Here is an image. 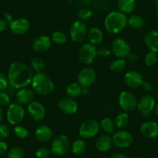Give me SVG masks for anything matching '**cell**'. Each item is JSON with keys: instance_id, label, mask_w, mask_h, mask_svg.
Instances as JSON below:
<instances>
[{"instance_id": "cell-1", "label": "cell", "mask_w": 158, "mask_h": 158, "mask_svg": "<svg viewBox=\"0 0 158 158\" xmlns=\"http://www.w3.org/2000/svg\"><path fill=\"white\" fill-rule=\"evenodd\" d=\"M7 76L10 87L19 90L31 84L33 74L30 67L22 62L16 61L10 64Z\"/></svg>"}, {"instance_id": "cell-2", "label": "cell", "mask_w": 158, "mask_h": 158, "mask_svg": "<svg viewBox=\"0 0 158 158\" xmlns=\"http://www.w3.org/2000/svg\"><path fill=\"white\" fill-rule=\"evenodd\" d=\"M128 26V17L120 11L110 12L104 19V27L110 34H118Z\"/></svg>"}, {"instance_id": "cell-3", "label": "cell", "mask_w": 158, "mask_h": 158, "mask_svg": "<svg viewBox=\"0 0 158 158\" xmlns=\"http://www.w3.org/2000/svg\"><path fill=\"white\" fill-rule=\"evenodd\" d=\"M31 85L36 93L41 95H48L55 90V84L52 79L44 72L33 74Z\"/></svg>"}, {"instance_id": "cell-4", "label": "cell", "mask_w": 158, "mask_h": 158, "mask_svg": "<svg viewBox=\"0 0 158 158\" xmlns=\"http://www.w3.org/2000/svg\"><path fill=\"white\" fill-rule=\"evenodd\" d=\"M100 129L101 128H100L99 123H98V121L89 118L81 123L79 127L78 133L81 139L85 140L95 137L99 132Z\"/></svg>"}, {"instance_id": "cell-5", "label": "cell", "mask_w": 158, "mask_h": 158, "mask_svg": "<svg viewBox=\"0 0 158 158\" xmlns=\"http://www.w3.org/2000/svg\"><path fill=\"white\" fill-rule=\"evenodd\" d=\"M70 139L66 135L60 134L56 136L51 144V151L57 156L66 154L70 149Z\"/></svg>"}, {"instance_id": "cell-6", "label": "cell", "mask_w": 158, "mask_h": 158, "mask_svg": "<svg viewBox=\"0 0 158 158\" xmlns=\"http://www.w3.org/2000/svg\"><path fill=\"white\" fill-rule=\"evenodd\" d=\"M138 100L136 95L128 91H123L118 94V106L124 112H131L137 107Z\"/></svg>"}, {"instance_id": "cell-7", "label": "cell", "mask_w": 158, "mask_h": 158, "mask_svg": "<svg viewBox=\"0 0 158 158\" xmlns=\"http://www.w3.org/2000/svg\"><path fill=\"white\" fill-rule=\"evenodd\" d=\"M25 116V109L23 106L17 102L11 103L8 106L6 110L7 121L11 125H18L22 122Z\"/></svg>"}, {"instance_id": "cell-8", "label": "cell", "mask_w": 158, "mask_h": 158, "mask_svg": "<svg viewBox=\"0 0 158 158\" xmlns=\"http://www.w3.org/2000/svg\"><path fill=\"white\" fill-rule=\"evenodd\" d=\"M87 26L84 22L76 20L71 23L70 27V37L73 42L76 44L83 42L87 36Z\"/></svg>"}, {"instance_id": "cell-9", "label": "cell", "mask_w": 158, "mask_h": 158, "mask_svg": "<svg viewBox=\"0 0 158 158\" xmlns=\"http://www.w3.org/2000/svg\"><path fill=\"white\" fill-rule=\"evenodd\" d=\"M97 56L98 54H97L96 46L90 43H86L83 44L81 49L79 50V60L85 65H89L93 63Z\"/></svg>"}, {"instance_id": "cell-10", "label": "cell", "mask_w": 158, "mask_h": 158, "mask_svg": "<svg viewBox=\"0 0 158 158\" xmlns=\"http://www.w3.org/2000/svg\"><path fill=\"white\" fill-rule=\"evenodd\" d=\"M112 51L118 58L126 59L131 52L130 45L127 40L118 37L113 40L111 47Z\"/></svg>"}, {"instance_id": "cell-11", "label": "cell", "mask_w": 158, "mask_h": 158, "mask_svg": "<svg viewBox=\"0 0 158 158\" xmlns=\"http://www.w3.org/2000/svg\"><path fill=\"white\" fill-rule=\"evenodd\" d=\"M112 143L118 148H127L133 141V136L130 132L126 130H119L112 135Z\"/></svg>"}, {"instance_id": "cell-12", "label": "cell", "mask_w": 158, "mask_h": 158, "mask_svg": "<svg viewBox=\"0 0 158 158\" xmlns=\"http://www.w3.org/2000/svg\"><path fill=\"white\" fill-rule=\"evenodd\" d=\"M97 74L92 68H85L77 74V82L83 88H90L95 82Z\"/></svg>"}, {"instance_id": "cell-13", "label": "cell", "mask_w": 158, "mask_h": 158, "mask_svg": "<svg viewBox=\"0 0 158 158\" xmlns=\"http://www.w3.org/2000/svg\"><path fill=\"white\" fill-rule=\"evenodd\" d=\"M9 28L12 33L20 36V35L25 34L29 31L30 28V22L26 18H16L10 23Z\"/></svg>"}, {"instance_id": "cell-14", "label": "cell", "mask_w": 158, "mask_h": 158, "mask_svg": "<svg viewBox=\"0 0 158 158\" xmlns=\"http://www.w3.org/2000/svg\"><path fill=\"white\" fill-rule=\"evenodd\" d=\"M27 112L33 120L40 122L46 116V109L42 103L33 101L27 105Z\"/></svg>"}, {"instance_id": "cell-15", "label": "cell", "mask_w": 158, "mask_h": 158, "mask_svg": "<svg viewBox=\"0 0 158 158\" xmlns=\"http://www.w3.org/2000/svg\"><path fill=\"white\" fill-rule=\"evenodd\" d=\"M156 102L154 98L150 95H145L138 100L136 109L143 115L149 116L150 114L154 110Z\"/></svg>"}, {"instance_id": "cell-16", "label": "cell", "mask_w": 158, "mask_h": 158, "mask_svg": "<svg viewBox=\"0 0 158 158\" xmlns=\"http://www.w3.org/2000/svg\"><path fill=\"white\" fill-rule=\"evenodd\" d=\"M124 82L131 89H137L142 86L143 78L141 73L135 70H130L127 71L124 75Z\"/></svg>"}, {"instance_id": "cell-17", "label": "cell", "mask_w": 158, "mask_h": 158, "mask_svg": "<svg viewBox=\"0 0 158 158\" xmlns=\"http://www.w3.org/2000/svg\"><path fill=\"white\" fill-rule=\"evenodd\" d=\"M58 108L62 112L66 115H74L78 109V105L77 102L72 98H63L59 100L57 103Z\"/></svg>"}, {"instance_id": "cell-18", "label": "cell", "mask_w": 158, "mask_h": 158, "mask_svg": "<svg viewBox=\"0 0 158 158\" xmlns=\"http://www.w3.org/2000/svg\"><path fill=\"white\" fill-rule=\"evenodd\" d=\"M141 135L147 139H154L158 136V123L153 121H146L139 128Z\"/></svg>"}, {"instance_id": "cell-19", "label": "cell", "mask_w": 158, "mask_h": 158, "mask_svg": "<svg viewBox=\"0 0 158 158\" xmlns=\"http://www.w3.org/2000/svg\"><path fill=\"white\" fill-rule=\"evenodd\" d=\"M51 46V39L46 35H40L33 41L32 48L35 52L44 53L50 49Z\"/></svg>"}, {"instance_id": "cell-20", "label": "cell", "mask_w": 158, "mask_h": 158, "mask_svg": "<svg viewBox=\"0 0 158 158\" xmlns=\"http://www.w3.org/2000/svg\"><path fill=\"white\" fill-rule=\"evenodd\" d=\"M33 98H34V92L31 89L27 88L19 89L15 95V99L16 102L22 106L30 104L31 102L33 101Z\"/></svg>"}, {"instance_id": "cell-21", "label": "cell", "mask_w": 158, "mask_h": 158, "mask_svg": "<svg viewBox=\"0 0 158 158\" xmlns=\"http://www.w3.org/2000/svg\"><path fill=\"white\" fill-rule=\"evenodd\" d=\"M144 43L150 51L158 53V30H150L144 36Z\"/></svg>"}, {"instance_id": "cell-22", "label": "cell", "mask_w": 158, "mask_h": 158, "mask_svg": "<svg viewBox=\"0 0 158 158\" xmlns=\"http://www.w3.org/2000/svg\"><path fill=\"white\" fill-rule=\"evenodd\" d=\"M35 137L40 142H48L53 137V130L46 125L39 126L34 132Z\"/></svg>"}, {"instance_id": "cell-23", "label": "cell", "mask_w": 158, "mask_h": 158, "mask_svg": "<svg viewBox=\"0 0 158 158\" xmlns=\"http://www.w3.org/2000/svg\"><path fill=\"white\" fill-rule=\"evenodd\" d=\"M113 144L112 139L109 135L103 134L98 136L95 141V147L97 150L102 153H106L108 152Z\"/></svg>"}, {"instance_id": "cell-24", "label": "cell", "mask_w": 158, "mask_h": 158, "mask_svg": "<svg viewBox=\"0 0 158 158\" xmlns=\"http://www.w3.org/2000/svg\"><path fill=\"white\" fill-rule=\"evenodd\" d=\"M87 38L89 43L96 46V45H99L102 42L103 33L98 27H92L88 30Z\"/></svg>"}, {"instance_id": "cell-25", "label": "cell", "mask_w": 158, "mask_h": 158, "mask_svg": "<svg viewBox=\"0 0 158 158\" xmlns=\"http://www.w3.org/2000/svg\"><path fill=\"white\" fill-rule=\"evenodd\" d=\"M117 6L118 11L127 15L134 11L136 7V0H118Z\"/></svg>"}, {"instance_id": "cell-26", "label": "cell", "mask_w": 158, "mask_h": 158, "mask_svg": "<svg viewBox=\"0 0 158 158\" xmlns=\"http://www.w3.org/2000/svg\"><path fill=\"white\" fill-rule=\"evenodd\" d=\"M128 26L135 30H139L145 26V19L140 15H131L128 18Z\"/></svg>"}, {"instance_id": "cell-27", "label": "cell", "mask_w": 158, "mask_h": 158, "mask_svg": "<svg viewBox=\"0 0 158 158\" xmlns=\"http://www.w3.org/2000/svg\"><path fill=\"white\" fill-rule=\"evenodd\" d=\"M83 87L78 82H73L66 88V94L70 98H76L82 93Z\"/></svg>"}, {"instance_id": "cell-28", "label": "cell", "mask_w": 158, "mask_h": 158, "mask_svg": "<svg viewBox=\"0 0 158 158\" xmlns=\"http://www.w3.org/2000/svg\"><path fill=\"white\" fill-rule=\"evenodd\" d=\"M114 122L117 128L123 130L129 125V123H130V116L128 115V112H122L118 113L115 118Z\"/></svg>"}, {"instance_id": "cell-29", "label": "cell", "mask_w": 158, "mask_h": 158, "mask_svg": "<svg viewBox=\"0 0 158 158\" xmlns=\"http://www.w3.org/2000/svg\"><path fill=\"white\" fill-rule=\"evenodd\" d=\"M86 150V143L84 139H77L71 145V151L74 155H81Z\"/></svg>"}, {"instance_id": "cell-30", "label": "cell", "mask_w": 158, "mask_h": 158, "mask_svg": "<svg viewBox=\"0 0 158 158\" xmlns=\"http://www.w3.org/2000/svg\"><path fill=\"white\" fill-rule=\"evenodd\" d=\"M100 128L106 132V133H112L115 132V124L114 120H112V118H109V117H106L103 118L99 123Z\"/></svg>"}, {"instance_id": "cell-31", "label": "cell", "mask_w": 158, "mask_h": 158, "mask_svg": "<svg viewBox=\"0 0 158 158\" xmlns=\"http://www.w3.org/2000/svg\"><path fill=\"white\" fill-rule=\"evenodd\" d=\"M127 67V61L125 59L117 58L112 60L109 65V68L114 73L122 72Z\"/></svg>"}, {"instance_id": "cell-32", "label": "cell", "mask_w": 158, "mask_h": 158, "mask_svg": "<svg viewBox=\"0 0 158 158\" xmlns=\"http://www.w3.org/2000/svg\"><path fill=\"white\" fill-rule=\"evenodd\" d=\"M51 40L58 45H63L67 42L68 37L64 32L57 30V31H54L51 35Z\"/></svg>"}, {"instance_id": "cell-33", "label": "cell", "mask_w": 158, "mask_h": 158, "mask_svg": "<svg viewBox=\"0 0 158 158\" xmlns=\"http://www.w3.org/2000/svg\"><path fill=\"white\" fill-rule=\"evenodd\" d=\"M30 65H31V68L37 72H43L44 70L46 68V64H45L44 60H42L41 58L40 57H34V58L32 59L31 63H30Z\"/></svg>"}, {"instance_id": "cell-34", "label": "cell", "mask_w": 158, "mask_h": 158, "mask_svg": "<svg viewBox=\"0 0 158 158\" xmlns=\"http://www.w3.org/2000/svg\"><path fill=\"white\" fill-rule=\"evenodd\" d=\"M92 10L89 8H82L79 10L77 13V20H80L81 22H85L89 19H90L92 16Z\"/></svg>"}, {"instance_id": "cell-35", "label": "cell", "mask_w": 158, "mask_h": 158, "mask_svg": "<svg viewBox=\"0 0 158 158\" xmlns=\"http://www.w3.org/2000/svg\"><path fill=\"white\" fill-rule=\"evenodd\" d=\"M145 64L148 67H153L158 62L157 53L153 51H149L144 57Z\"/></svg>"}, {"instance_id": "cell-36", "label": "cell", "mask_w": 158, "mask_h": 158, "mask_svg": "<svg viewBox=\"0 0 158 158\" xmlns=\"http://www.w3.org/2000/svg\"><path fill=\"white\" fill-rule=\"evenodd\" d=\"M13 133L19 139H26L29 136V132L27 129L25 127H23V126L19 125V124L16 125V127H14Z\"/></svg>"}, {"instance_id": "cell-37", "label": "cell", "mask_w": 158, "mask_h": 158, "mask_svg": "<svg viewBox=\"0 0 158 158\" xmlns=\"http://www.w3.org/2000/svg\"><path fill=\"white\" fill-rule=\"evenodd\" d=\"M23 149L19 147H13L8 153V158H24Z\"/></svg>"}, {"instance_id": "cell-38", "label": "cell", "mask_w": 158, "mask_h": 158, "mask_svg": "<svg viewBox=\"0 0 158 158\" xmlns=\"http://www.w3.org/2000/svg\"><path fill=\"white\" fill-rule=\"evenodd\" d=\"M51 153V151L50 149H48V147H42L36 150L35 154L37 158H49Z\"/></svg>"}, {"instance_id": "cell-39", "label": "cell", "mask_w": 158, "mask_h": 158, "mask_svg": "<svg viewBox=\"0 0 158 158\" xmlns=\"http://www.w3.org/2000/svg\"><path fill=\"white\" fill-rule=\"evenodd\" d=\"M10 86L8 76L0 71V91H6Z\"/></svg>"}, {"instance_id": "cell-40", "label": "cell", "mask_w": 158, "mask_h": 158, "mask_svg": "<svg viewBox=\"0 0 158 158\" xmlns=\"http://www.w3.org/2000/svg\"><path fill=\"white\" fill-rule=\"evenodd\" d=\"M10 104V97L5 91H0V106H9Z\"/></svg>"}, {"instance_id": "cell-41", "label": "cell", "mask_w": 158, "mask_h": 158, "mask_svg": "<svg viewBox=\"0 0 158 158\" xmlns=\"http://www.w3.org/2000/svg\"><path fill=\"white\" fill-rule=\"evenodd\" d=\"M10 128L6 124L0 123V139H6L10 136Z\"/></svg>"}, {"instance_id": "cell-42", "label": "cell", "mask_w": 158, "mask_h": 158, "mask_svg": "<svg viewBox=\"0 0 158 158\" xmlns=\"http://www.w3.org/2000/svg\"><path fill=\"white\" fill-rule=\"evenodd\" d=\"M111 50L107 46H101L97 48V54L102 57H107L110 55Z\"/></svg>"}, {"instance_id": "cell-43", "label": "cell", "mask_w": 158, "mask_h": 158, "mask_svg": "<svg viewBox=\"0 0 158 158\" xmlns=\"http://www.w3.org/2000/svg\"><path fill=\"white\" fill-rule=\"evenodd\" d=\"M8 150V144L6 142L0 140V155L4 154Z\"/></svg>"}, {"instance_id": "cell-44", "label": "cell", "mask_w": 158, "mask_h": 158, "mask_svg": "<svg viewBox=\"0 0 158 158\" xmlns=\"http://www.w3.org/2000/svg\"><path fill=\"white\" fill-rule=\"evenodd\" d=\"M127 58H128V60H130V62H133V63H134V62H137L138 60H139V55L136 54V53L130 52V54H129V56L127 57Z\"/></svg>"}, {"instance_id": "cell-45", "label": "cell", "mask_w": 158, "mask_h": 158, "mask_svg": "<svg viewBox=\"0 0 158 158\" xmlns=\"http://www.w3.org/2000/svg\"><path fill=\"white\" fill-rule=\"evenodd\" d=\"M142 86L144 90L147 91V92H150V91H151L152 89H153V85H152L151 83L148 81H143V82L142 84Z\"/></svg>"}, {"instance_id": "cell-46", "label": "cell", "mask_w": 158, "mask_h": 158, "mask_svg": "<svg viewBox=\"0 0 158 158\" xmlns=\"http://www.w3.org/2000/svg\"><path fill=\"white\" fill-rule=\"evenodd\" d=\"M7 27H8V24H7L6 21L0 19V33H2V32L5 31Z\"/></svg>"}, {"instance_id": "cell-47", "label": "cell", "mask_w": 158, "mask_h": 158, "mask_svg": "<svg viewBox=\"0 0 158 158\" xmlns=\"http://www.w3.org/2000/svg\"><path fill=\"white\" fill-rule=\"evenodd\" d=\"M109 158H127V157L125 156V155L123 154V153H114V154H112Z\"/></svg>"}, {"instance_id": "cell-48", "label": "cell", "mask_w": 158, "mask_h": 158, "mask_svg": "<svg viewBox=\"0 0 158 158\" xmlns=\"http://www.w3.org/2000/svg\"><path fill=\"white\" fill-rule=\"evenodd\" d=\"M4 20H6L7 22V21H8V22H11L12 20H13V16H12V15L10 14V13H6L5 14H4Z\"/></svg>"}, {"instance_id": "cell-49", "label": "cell", "mask_w": 158, "mask_h": 158, "mask_svg": "<svg viewBox=\"0 0 158 158\" xmlns=\"http://www.w3.org/2000/svg\"><path fill=\"white\" fill-rule=\"evenodd\" d=\"M89 94V88H83L82 89V93L81 95H87Z\"/></svg>"}, {"instance_id": "cell-50", "label": "cell", "mask_w": 158, "mask_h": 158, "mask_svg": "<svg viewBox=\"0 0 158 158\" xmlns=\"http://www.w3.org/2000/svg\"><path fill=\"white\" fill-rule=\"evenodd\" d=\"M3 110H2V109L1 108V106H0V123H1V122H2V118H3Z\"/></svg>"}, {"instance_id": "cell-51", "label": "cell", "mask_w": 158, "mask_h": 158, "mask_svg": "<svg viewBox=\"0 0 158 158\" xmlns=\"http://www.w3.org/2000/svg\"><path fill=\"white\" fill-rule=\"evenodd\" d=\"M82 2L85 5H90L92 2V0H82Z\"/></svg>"}, {"instance_id": "cell-52", "label": "cell", "mask_w": 158, "mask_h": 158, "mask_svg": "<svg viewBox=\"0 0 158 158\" xmlns=\"http://www.w3.org/2000/svg\"><path fill=\"white\" fill-rule=\"evenodd\" d=\"M154 111H155V113H156V115H157V116H158V102L156 103V106H155Z\"/></svg>"}, {"instance_id": "cell-53", "label": "cell", "mask_w": 158, "mask_h": 158, "mask_svg": "<svg viewBox=\"0 0 158 158\" xmlns=\"http://www.w3.org/2000/svg\"><path fill=\"white\" fill-rule=\"evenodd\" d=\"M74 0H64V2H66V3H68V4H71V3H72L73 2H74Z\"/></svg>"}, {"instance_id": "cell-54", "label": "cell", "mask_w": 158, "mask_h": 158, "mask_svg": "<svg viewBox=\"0 0 158 158\" xmlns=\"http://www.w3.org/2000/svg\"><path fill=\"white\" fill-rule=\"evenodd\" d=\"M154 3L156 6H158V0H154Z\"/></svg>"}, {"instance_id": "cell-55", "label": "cell", "mask_w": 158, "mask_h": 158, "mask_svg": "<svg viewBox=\"0 0 158 158\" xmlns=\"http://www.w3.org/2000/svg\"><path fill=\"white\" fill-rule=\"evenodd\" d=\"M156 17L158 19V6H156Z\"/></svg>"}, {"instance_id": "cell-56", "label": "cell", "mask_w": 158, "mask_h": 158, "mask_svg": "<svg viewBox=\"0 0 158 158\" xmlns=\"http://www.w3.org/2000/svg\"><path fill=\"white\" fill-rule=\"evenodd\" d=\"M156 90H157V93H158V84H157V86H156Z\"/></svg>"}, {"instance_id": "cell-57", "label": "cell", "mask_w": 158, "mask_h": 158, "mask_svg": "<svg viewBox=\"0 0 158 158\" xmlns=\"http://www.w3.org/2000/svg\"><path fill=\"white\" fill-rule=\"evenodd\" d=\"M133 158H141V157H139V156H136V157H133Z\"/></svg>"}, {"instance_id": "cell-58", "label": "cell", "mask_w": 158, "mask_h": 158, "mask_svg": "<svg viewBox=\"0 0 158 158\" xmlns=\"http://www.w3.org/2000/svg\"><path fill=\"white\" fill-rule=\"evenodd\" d=\"M98 1H104V0H98Z\"/></svg>"}, {"instance_id": "cell-59", "label": "cell", "mask_w": 158, "mask_h": 158, "mask_svg": "<svg viewBox=\"0 0 158 158\" xmlns=\"http://www.w3.org/2000/svg\"><path fill=\"white\" fill-rule=\"evenodd\" d=\"M157 158H158V157H157Z\"/></svg>"}]
</instances>
